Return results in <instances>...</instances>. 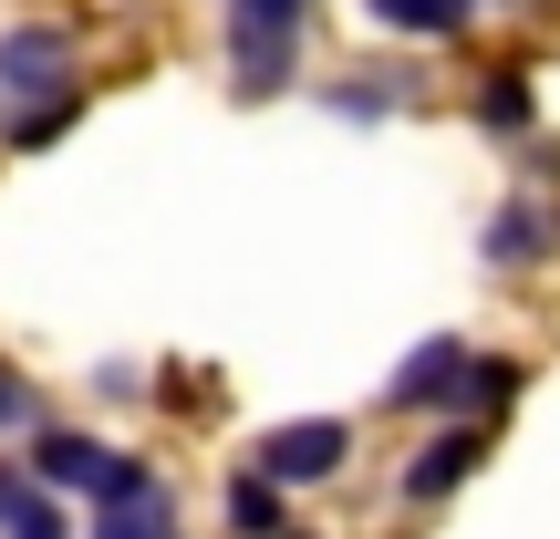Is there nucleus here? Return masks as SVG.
I'll list each match as a JSON object with an SVG mask.
<instances>
[{
    "instance_id": "nucleus-12",
    "label": "nucleus",
    "mask_w": 560,
    "mask_h": 539,
    "mask_svg": "<svg viewBox=\"0 0 560 539\" xmlns=\"http://www.w3.org/2000/svg\"><path fill=\"white\" fill-rule=\"evenodd\" d=\"M94 539H177V488H145V499H115V508H104V519H94Z\"/></svg>"
},
{
    "instance_id": "nucleus-2",
    "label": "nucleus",
    "mask_w": 560,
    "mask_h": 539,
    "mask_svg": "<svg viewBox=\"0 0 560 539\" xmlns=\"http://www.w3.org/2000/svg\"><path fill=\"white\" fill-rule=\"evenodd\" d=\"M73 32L62 21H11L0 32V115L11 104H73Z\"/></svg>"
},
{
    "instance_id": "nucleus-7",
    "label": "nucleus",
    "mask_w": 560,
    "mask_h": 539,
    "mask_svg": "<svg viewBox=\"0 0 560 539\" xmlns=\"http://www.w3.org/2000/svg\"><path fill=\"white\" fill-rule=\"evenodd\" d=\"M21 467H32L42 488H62V499H73V488L94 499L104 467H115V446H104V436H73V425H32V457H21Z\"/></svg>"
},
{
    "instance_id": "nucleus-6",
    "label": "nucleus",
    "mask_w": 560,
    "mask_h": 539,
    "mask_svg": "<svg viewBox=\"0 0 560 539\" xmlns=\"http://www.w3.org/2000/svg\"><path fill=\"white\" fill-rule=\"evenodd\" d=\"M550 249H560V208L550 198H509L499 219L478 229V260L488 270H529V260H550Z\"/></svg>"
},
{
    "instance_id": "nucleus-5",
    "label": "nucleus",
    "mask_w": 560,
    "mask_h": 539,
    "mask_svg": "<svg viewBox=\"0 0 560 539\" xmlns=\"http://www.w3.org/2000/svg\"><path fill=\"white\" fill-rule=\"evenodd\" d=\"M478 467H488V425H478V415H446L436 436H425L416 457H405L395 499H405V508H446V499H457L467 478H478Z\"/></svg>"
},
{
    "instance_id": "nucleus-16",
    "label": "nucleus",
    "mask_w": 560,
    "mask_h": 539,
    "mask_svg": "<svg viewBox=\"0 0 560 539\" xmlns=\"http://www.w3.org/2000/svg\"><path fill=\"white\" fill-rule=\"evenodd\" d=\"M42 425V405H32V384L11 374V363H0V436H32Z\"/></svg>"
},
{
    "instance_id": "nucleus-3",
    "label": "nucleus",
    "mask_w": 560,
    "mask_h": 539,
    "mask_svg": "<svg viewBox=\"0 0 560 539\" xmlns=\"http://www.w3.org/2000/svg\"><path fill=\"white\" fill-rule=\"evenodd\" d=\"M249 467L280 488H332L342 467H353V425L342 415H291V425H270L260 446H249Z\"/></svg>"
},
{
    "instance_id": "nucleus-4",
    "label": "nucleus",
    "mask_w": 560,
    "mask_h": 539,
    "mask_svg": "<svg viewBox=\"0 0 560 539\" xmlns=\"http://www.w3.org/2000/svg\"><path fill=\"white\" fill-rule=\"evenodd\" d=\"M467 363H478V342L425 332L416 353L384 374V405H395V415H467Z\"/></svg>"
},
{
    "instance_id": "nucleus-17",
    "label": "nucleus",
    "mask_w": 560,
    "mask_h": 539,
    "mask_svg": "<svg viewBox=\"0 0 560 539\" xmlns=\"http://www.w3.org/2000/svg\"><path fill=\"white\" fill-rule=\"evenodd\" d=\"M94 395L104 405H145V374H136V363H94Z\"/></svg>"
},
{
    "instance_id": "nucleus-14",
    "label": "nucleus",
    "mask_w": 560,
    "mask_h": 539,
    "mask_svg": "<svg viewBox=\"0 0 560 539\" xmlns=\"http://www.w3.org/2000/svg\"><path fill=\"white\" fill-rule=\"evenodd\" d=\"M529 125H540V104H529V83H520V73H499V83H488V94H478V136L520 145Z\"/></svg>"
},
{
    "instance_id": "nucleus-15",
    "label": "nucleus",
    "mask_w": 560,
    "mask_h": 539,
    "mask_svg": "<svg viewBox=\"0 0 560 539\" xmlns=\"http://www.w3.org/2000/svg\"><path fill=\"white\" fill-rule=\"evenodd\" d=\"M83 115V94L73 104H11V115H0V136L21 145V156H42V145H62V125Z\"/></svg>"
},
{
    "instance_id": "nucleus-19",
    "label": "nucleus",
    "mask_w": 560,
    "mask_h": 539,
    "mask_svg": "<svg viewBox=\"0 0 560 539\" xmlns=\"http://www.w3.org/2000/svg\"><path fill=\"white\" fill-rule=\"evenodd\" d=\"M280 539H312V529H280Z\"/></svg>"
},
{
    "instance_id": "nucleus-18",
    "label": "nucleus",
    "mask_w": 560,
    "mask_h": 539,
    "mask_svg": "<svg viewBox=\"0 0 560 539\" xmlns=\"http://www.w3.org/2000/svg\"><path fill=\"white\" fill-rule=\"evenodd\" d=\"M478 11H509V0H478Z\"/></svg>"
},
{
    "instance_id": "nucleus-13",
    "label": "nucleus",
    "mask_w": 560,
    "mask_h": 539,
    "mask_svg": "<svg viewBox=\"0 0 560 539\" xmlns=\"http://www.w3.org/2000/svg\"><path fill=\"white\" fill-rule=\"evenodd\" d=\"M520 384H529V363H509V353H478L467 363V415H509V405H520Z\"/></svg>"
},
{
    "instance_id": "nucleus-9",
    "label": "nucleus",
    "mask_w": 560,
    "mask_h": 539,
    "mask_svg": "<svg viewBox=\"0 0 560 539\" xmlns=\"http://www.w3.org/2000/svg\"><path fill=\"white\" fill-rule=\"evenodd\" d=\"M405 94H416V73H342V83H322V115L332 125H395Z\"/></svg>"
},
{
    "instance_id": "nucleus-10",
    "label": "nucleus",
    "mask_w": 560,
    "mask_h": 539,
    "mask_svg": "<svg viewBox=\"0 0 560 539\" xmlns=\"http://www.w3.org/2000/svg\"><path fill=\"white\" fill-rule=\"evenodd\" d=\"M0 539H73L62 529V488H42L32 467H0Z\"/></svg>"
},
{
    "instance_id": "nucleus-8",
    "label": "nucleus",
    "mask_w": 560,
    "mask_h": 539,
    "mask_svg": "<svg viewBox=\"0 0 560 539\" xmlns=\"http://www.w3.org/2000/svg\"><path fill=\"white\" fill-rule=\"evenodd\" d=\"M219 519H229V539H280L291 529V488L260 478V467H240V478L219 488Z\"/></svg>"
},
{
    "instance_id": "nucleus-1",
    "label": "nucleus",
    "mask_w": 560,
    "mask_h": 539,
    "mask_svg": "<svg viewBox=\"0 0 560 539\" xmlns=\"http://www.w3.org/2000/svg\"><path fill=\"white\" fill-rule=\"evenodd\" d=\"M301 32H312V0H229V94L270 104L301 83Z\"/></svg>"
},
{
    "instance_id": "nucleus-11",
    "label": "nucleus",
    "mask_w": 560,
    "mask_h": 539,
    "mask_svg": "<svg viewBox=\"0 0 560 539\" xmlns=\"http://www.w3.org/2000/svg\"><path fill=\"white\" fill-rule=\"evenodd\" d=\"M374 32H405V42H457L478 21V0H363Z\"/></svg>"
}]
</instances>
